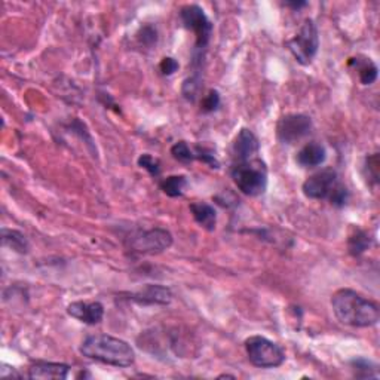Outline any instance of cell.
Instances as JSON below:
<instances>
[{
  "label": "cell",
  "instance_id": "1",
  "mask_svg": "<svg viewBox=\"0 0 380 380\" xmlns=\"http://www.w3.org/2000/svg\"><path fill=\"white\" fill-rule=\"evenodd\" d=\"M332 307L336 318L349 327H373L380 318V309L376 302L366 299L349 288H342L333 294Z\"/></svg>",
  "mask_w": 380,
  "mask_h": 380
},
{
  "label": "cell",
  "instance_id": "2",
  "mask_svg": "<svg viewBox=\"0 0 380 380\" xmlns=\"http://www.w3.org/2000/svg\"><path fill=\"white\" fill-rule=\"evenodd\" d=\"M81 354L97 361V363L113 367H130L135 361V354L131 345L122 339L108 334L86 337L81 346Z\"/></svg>",
  "mask_w": 380,
  "mask_h": 380
},
{
  "label": "cell",
  "instance_id": "3",
  "mask_svg": "<svg viewBox=\"0 0 380 380\" xmlns=\"http://www.w3.org/2000/svg\"><path fill=\"white\" fill-rule=\"evenodd\" d=\"M302 190L306 197L317 199V201H329L334 207L346 205L349 199L346 186L340 183L337 173L332 168L311 175L303 183Z\"/></svg>",
  "mask_w": 380,
  "mask_h": 380
},
{
  "label": "cell",
  "instance_id": "4",
  "mask_svg": "<svg viewBox=\"0 0 380 380\" xmlns=\"http://www.w3.org/2000/svg\"><path fill=\"white\" fill-rule=\"evenodd\" d=\"M230 175L235 186L247 196H259L267 188V168L259 158L233 162Z\"/></svg>",
  "mask_w": 380,
  "mask_h": 380
},
{
  "label": "cell",
  "instance_id": "5",
  "mask_svg": "<svg viewBox=\"0 0 380 380\" xmlns=\"http://www.w3.org/2000/svg\"><path fill=\"white\" fill-rule=\"evenodd\" d=\"M250 363L259 369H275L284 364L285 354L281 346L263 336H251L245 340Z\"/></svg>",
  "mask_w": 380,
  "mask_h": 380
},
{
  "label": "cell",
  "instance_id": "6",
  "mask_svg": "<svg viewBox=\"0 0 380 380\" xmlns=\"http://www.w3.org/2000/svg\"><path fill=\"white\" fill-rule=\"evenodd\" d=\"M287 46L297 63H300L302 66L311 64L319 48L317 24L312 20H306L294 38L287 42Z\"/></svg>",
  "mask_w": 380,
  "mask_h": 380
},
{
  "label": "cell",
  "instance_id": "7",
  "mask_svg": "<svg viewBox=\"0 0 380 380\" xmlns=\"http://www.w3.org/2000/svg\"><path fill=\"white\" fill-rule=\"evenodd\" d=\"M173 245V235L165 229L138 230L131 235L130 248L140 255H159Z\"/></svg>",
  "mask_w": 380,
  "mask_h": 380
},
{
  "label": "cell",
  "instance_id": "8",
  "mask_svg": "<svg viewBox=\"0 0 380 380\" xmlns=\"http://www.w3.org/2000/svg\"><path fill=\"white\" fill-rule=\"evenodd\" d=\"M180 16L185 27L193 31L196 38V48H205L212 34V23L204 12V9L197 5H186L180 11Z\"/></svg>",
  "mask_w": 380,
  "mask_h": 380
},
{
  "label": "cell",
  "instance_id": "9",
  "mask_svg": "<svg viewBox=\"0 0 380 380\" xmlns=\"http://www.w3.org/2000/svg\"><path fill=\"white\" fill-rule=\"evenodd\" d=\"M312 130V120L309 116L292 113L285 115L278 120L277 137L282 144H294L302 140Z\"/></svg>",
  "mask_w": 380,
  "mask_h": 380
},
{
  "label": "cell",
  "instance_id": "10",
  "mask_svg": "<svg viewBox=\"0 0 380 380\" xmlns=\"http://www.w3.org/2000/svg\"><path fill=\"white\" fill-rule=\"evenodd\" d=\"M67 314L83 324L96 325L104 317V306L100 302H73L67 306Z\"/></svg>",
  "mask_w": 380,
  "mask_h": 380
},
{
  "label": "cell",
  "instance_id": "11",
  "mask_svg": "<svg viewBox=\"0 0 380 380\" xmlns=\"http://www.w3.org/2000/svg\"><path fill=\"white\" fill-rule=\"evenodd\" d=\"M260 152V144L257 137L255 135L251 130L242 128L237 138L233 141V159L235 162L237 160H247V159H252V158H257Z\"/></svg>",
  "mask_w": 380,
  "mask_h": 380
},
{
  "label": "cell",
  "instance_id": "12",
  "mask_svg": "<svg viewBox=\"0 0 380 380\" xmlns=\"http://www.w3.org/2000/svg\"><path fill=\"white\" fill-rule=\"evenodd\" d=\"M327 159V150L319 143H307L297 152L296 162L302 168H314L324 164Z\"/></svg>",
  "mask_w": 380,
  "mask_h": 380
},
{
  "label": "cell",
  "instance_id": "13",
  "mask_svg": "<svg viewBox=\"0 0 380 380\" xmlns=\"http://www.w3.org/2000/svg\"><path fill=\"white\" fill-rule=\"evenodd\" d=\"M70 367L60 363H45L39 361L29 369L30 379H42V380H63L67 377Z\"/></svg>",
  "mask_w": 380,
  "mask_h": 380
},
{
  "label": "cell",
  "instance_id": "14",
  "mask_svg": "<svg viewBox=\"0 0 380 380\" xmlns=\"http://www.w3.org/2000/svg\"><path fill=\"white\" fill-rule=\"evenodd\" d=\"M134 300L143 304H168L173 300V293L167 287L148 285L141 293L134 296Z\"/></svg>",
  "mask_w": 380,
  "mask_h": 380
},
{
  "label": "cell",
  "instance_id": "15",
  "mask_svg": "<svg viewBox=\"0 0 380 380\" xmlns=\"http://www.w3.org/2000/svg\"><path fill=\"white\" fill-rule=\"evenodd\" d=\"M190 212L195 222L202 229L212 232L217 225V212L214 207L207 202H193L190 204Z\"/></svg>",
  "mask_w": 380,
  "mask_h": 380
},
{
  "label": "cell",
  "instance_id": "16",
  "mask_svg": "<svg viewBox=\"0 0 380 380\" xmlns=\"http://www.w3.org/2000/svg\"><path fill=\"white\" fill-rule=\"evenodd\" d=\"M2 244L4 247H8L16 252H20V255H27L30 250V244L24 235L12 229L2 230Z\"/></svg>",
  "mask_w": 380,
  "mask_h": 380
},
{
  "label": "cell",
  "instance_id": "17",
  "mask_svg": "<svg viewBox=\"0 0 380 380\" xmlns=\"http://www.w3.org/2000/svg\"><path fill=\"white\" fill-rule=\"evenodd\" d=\"M349 64H355L358 68V76L363 85H371L377 79V67L370 58H364L363 61L358 58H351Z\"/></svg>",
  "mask_w": 380,
  "mask_h": 380
},
{
  "label": "cell",
  "instance_id": "18",
  "mask_svg": "<svg viewBox=\"0 0 380 380\" xmlns=\"http://www.w3.org/2000/svg\"><path fill=\"white\" fill-rule=\"evenodd\" d=\"M188 180L185 175H170L160 182V189L171 197H178L185 193Z\"/></svg>",
  "mask_w": 380,
  "mask_h": 380
},
{
  "label": "cell",
  "instance_id": "19",
  "mask_svg": "<svg viewBox=\"0 0 380 380\" xmlns=\"http://www.w3.org/2000/svg\"><path fill=\"white\" fill-rule=\"evenodd\" d=\"M370 237L364 230L356 229L348 240V248L352 256H361L370 247Z\"/></svg>",
  "mask_w": 380,
  "mask_h": 380
},
{
  "label": "cell",
  "instance_id": "20",
  "mask_svg": "<svg viewBox=\"0 0 380 380\" xmlns=\"http://www.w3.org/2000/svg\"><path fill=\"white\" fill-rule=\"evenodd\" d=\"M171 155L174 159H177L182 164H190L192 160L196 159L195 152L189 148V144L186 141H178L171 148Z\"/></svg>",
  "mask_w": 380,
  "mask_h": 380
},
{
  "label": "cell",
  "instance_id": "21",
  "mask_svg": "<svg viewBox=\"0 0 380 380\" xmlns=\"http://www.w3.org/2000/svg\"><path fill=\"white\" fill-rule=\"evenodd\" d=\"M138 167L143 168V170H146L153 177H158L160 174V162H159V159L153 158L149 153H144V155H141L138 158Z\"/></svg>",
  "mask_w": 380,
  "mask_h": 380
},
{
  "label": "cell",
  "instance_id": "22",
  "mask_svg": "<svg viewBox=\"0 0 380 380\" xmlns=\"http://www.w3.org/2000/svg\"><path fill=\"white\" fill-rule=\"evenodd\" d=\"M220 106V96L217 91H210L208 96L202 100V112L210 113L214 112Z\"/></svg>",
  "mask_w": 380,
  "mask_h": 380
},
{
  "label": "cell",
  "instance_id": "23",
  "mask_svg": "<svg viewBox=\"0 0 380 380\" xmlns=\"http://www.w3.org/2000/svg\"><path fill=\"white\" fill-rule=\"evenodd\" d=\"M159 68H160V71H162V73H164L165 76H170V75L175 73V71L178 70V63H177L174 58L167 57V58H164V60L160 61Z\"/></svg>",
  "mask_w": 380,
  "mask_h": 380
},
{
  "label": "cell",
  "instance_id": "24",
  "mask_svg": "<svg viewBox=\"0 0 380 380\" xmlns=\"http://www.w3.org/2000/svg\"><path fill=\"white\" fill-rule=\"evenodd\" d=\"M307 4L306 2H294V4H287V6H289V8H293V9H300V8H303V6H306Z\"/></svg>",
  "mask_w": 380,
  "mask_h": 380
}]
</instances>
